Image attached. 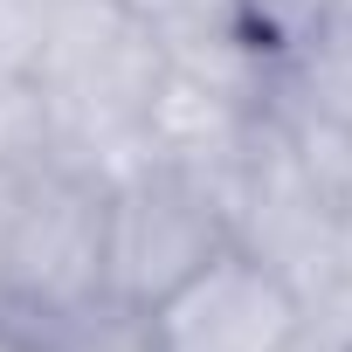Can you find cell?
Wrapping results in <instances>:
<instances>
[{"label":"cell","mask_w":352,"mask_h":352,"mask_svg":"<svg viewBox=\"0 0 352 352\" xmlns=\"http://www.w3.org/2000/svg\"><path fill=\"white\" fill-rule=\"evenodd\" d=\"M166 69V49L118 8V0H63L56 28L42 42V63L28 76L35 104V145L118 180L145 152V104Z\"/></svg>","instance_id":"6da1fadb"},{"label":"cell","mask_w":352,"mask_h":352,"mask_svg":"<svg viewBox=\"0 0 352 352\" xmlns=\"http://www.w3.org/2000/svg\"><path fill=\"white\" fill-rule=\"evenodd\" d=\"M0 311L42 331L104 311V180L42 145L0 159Z\"/></svg>","instance_id":"7a4b0ae2"},{"label":"cell","mask_w":352,"mask_h":352,"mask_svg":"<svg viewBox=\"0 0 352 352\" xmlns=\"http://www.w3.org/2000/svg\"><path fill=\"white\" fill-rule=\"evenodd\" d=\"M214 249H228V214L194 173L138 159L104 180V304L145 318L173 283H187Z\"/></svg>","instance_id":"3957f363"},{"label":"cell","mask_w":352,"mask_h":352,"mask_svg":"<svg viewBox=\"0 0 352 352\" xmlns=\"http://www.w3.org/2000/svg\"><path fill=\"white\" fill-rule=\"evenodd\" d=\"M138 324L152 352H283L304 338V304L263 256L228 242L187 283H173Z\"/></svg>","instance_id":"277c9868"},{"label":"cell","mask_w":352,"mask_h":352,"mask_svg":"<svg viewBox=\"0 0 352 352\" xmlns=\"http://www.w3.org/2000/svg\"><path fill=\"white\" fill-rule=\"evenodd\" d=\"M276 90L331 124L352 131V21L345 14H324L297 49L276 56Z\"/></svg>","instance_id":"5b68a950"},{"label":"cell","mask_w":352,"mask_h":352,"mask_svg":"<svg viewBox=\"0 0 352 352\" xmlns=\"http://www.w3.org/2000/svg\"><path fill=\"white\" fill-rule=\"evenodd\" d=\"M270 124H276L290 166L311 180V194L331 214H345L352 208V131L331 124V118H318V111H304V104H290L283 90H270Z\"/></svg>","instance_id":"8992f818"},{"label":"cell","mask_w":352,"mask_h":352,"mask_svg":"<svg viewBox=\"0 0 352 352\" xmlns=\"http://www.w3.org/2000/svg\"><path fill=\"white\" fill-rule=\"evenodd\" d=\"M118 8L159 49H201V42H228V35H256L242 0H118Z\"/></svg>","instance_id":"52a82bcc"},{"label":"cell","mask_w":352,"mask_h":352,"mask_svg":"<svg viewBox=\"0 0 352 352\" xmlns=\"http://www.w3.org/2000/svg\"><path fill=\"white\" fill-rule=\"evenodd\" d=\"M63 0H0V90H28Z\"/></svg>","instance_id":"ba28073f"},{"label":"cell","mask_w":352,"mask_h":352,"mask_svg":"<svg viewBox=\"0 0 352 352\" xmlns=\"http://www.w3.org/2000/svg\"><path fill=\"white\" fill-rule=\"evenodd\" d=\"M242 14H249L256 42L283 56V49H297V42L331 14V0H242Z\"/></svg>","instance_id":"9c48e42d"},{"label":"cell","mask_w":352,"mask_h":352,"mask_svg":"<svg viewBox=\"0 0 352 352\" xmlns=\"http://www.w3.org/2000/svg\"><path fill=\"white\" fill-rule=\"evenodd\" d=\"M63 338V352H152V338H145V324L131 318V311H90V318H76L69 331H56Z\"/></svg>","instance_id":"30bf717a"},{"label":"cell","mask_w":352,"mask_h":352,"mask_svg":"<svg viewBox=\"0 0 352 352\" xmlns=\"http://www.w3.org/2000/svg\"><path fill=\"white\" fill-rule=\"evenodd\" d=\"M35 145V104L28 90H0V159H14Z\"/></svg>","instance_id":"8fae6325"},{"label":"cell","mask_w":352,"mask_h":352,"mask_svg":"<svg viewBox=\"0 0 352 352\" xmlns=\"http://www.w3.org/2000/svg\"><path fill=\"white\" fill-rule=\"evenodd\" d=\"M0 352H63V338L28 324V318H14V311H0Z\"/></svg>","instance_id":"7c38bea8"},{"label":"cell","mask_w":352,"mask_h":352,"mask_svg":"<svg viewBox=\"0 0 352 352\" xmlns=\"http://www.w3.org/2000/svg\"><path fill=\"white\" fill-rule=\"evenodd\" d=\"M283 352H331V345H324V338H311V331H304V338H297V345H283Z\"/></svg>","instance_id":"4fadbf2b"},{"label":"cell","mask_w":352,"mask_h":352,"mask_svg":"<svg viewBox=\"0 0 352 352\" xmlns=\"http://www.w3.org/2000/svg\"><path fill=\"white\" fill-rule=\"evenodd\" d=\"M331 14H345V21H352V0H331Z\"/></svg>","instance_id":"5bb4252c"}]
</instances>
